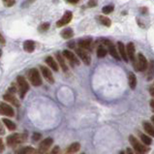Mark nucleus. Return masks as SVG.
<instances>
[{
  "instance_id": "obj_1",
  "label": "nucleus",
  "mask_w": 154,
  "mask_h": 154,
  "mask_svg": "<svg viewBox=\"0 0 154 154\" xmlns=\"http://www.w3.org/2000/svg\"><path fill=\"white\" fill-rule=\"evenodd\" d=\"M26 138H27L26 134H13L11 136L7 137V145L9 147H15L18 145L22 143L26 140Z\"/></svg>"
},
{
  "instance_id": "obj_2",
  "label": "nucleus",
  "mask_w": 154,
  "mask_h": 154,
  "mask_svg": "<svg viewBox=\"0 0 154 154\" xmlns=\"http://www.w3.org/2000/svg\"><path fill=\"white\" fill-rule=\"evenodd\" d=\"M129 142L131 143V145L133 148L135 149V151L138 153H145L149 151V148H148L145 143H140L139 140H137V138H135L134 136H129Z\"/></svg>"
},
{
  "instance_id": "obj_3",
  "label": "nucleus",
  "mask_w": 154,
  "mask_h": 154,
  "mask_svg": "<svg viewBox=\"0 0 154 154\" xmlns=\"http://www.w3.org/2000/svg\"><path fill=\"white\" fill-rule=\"evenodd\" d=\"M17 81H18V90H20V96L22 99H23L26 92L29 90V84L27 81H26V79L22 76L18 77Z\"/></svg>"
},
{
  "instance_id": "obj_4",
  "label": "nucleus",
  "mask_w": 154,
  "mask_h": 154,
  "mask_svg": "<svg viewBox=\"0 0 154 154\" xmlns=\"http://www.w3.org/2000/svg\"><path fill=\"white\" fill-rule=\"evenodd\" d=\"M147 67H148L147 59L145 57V55L140 52L138 54V60L136 62V65L134 66V68L139 72H145L147 70Z\"/></svg>"
},
{
  "instance_id": "obj_5",
  "label": "nucleus",
  "mask_w": 154,
  "mask_h": 154,
  "mask_svg": "<svg viewBox=\"0 0 154 154\" xmlns=\"http://www.w3.org/2000/svg\"><path fill=\"white\" fill-rule=\"evenodd\" d=\"M28 79L34 86H40L42 84V79H41V77H40L39 71L37 70L36 68H33V69H31V70H29Z\"/></svg>"
},
{
  "instance_id": "obj_6",
  "label": "nucleus",
  "mask_w": 154,
  "mask_h": 154,
  "mask_svg": "<svg viewBox=\"0 0 154 154\" xmlns=\"http://www.w3.org/2000/svg\"><path fill=\"white\" fill-rule=\"evenodd\" d=\"M102 43H103L104 46H106V47H107L108 50H109V52H110V54L113 58H115L116 60H120L121 59V57H120V55H119L117 50H116V47H115V45L111 43L110 40L105 39V40H103V41H102Z\"/></svg>"
},
{
  "instance_id": "obj_7",
  "label": "nucleus",
  "mask_w": 154,
  "mask_h": 154,
  "mask_svg": "<svg viewBox=\"0 0 154 154\" xmlns=\"http://www.w3.org/2000/svg\"><path fill=\"white\" fill-rule=\"evenodd\" d=\"M0 115L9 116V117H13L15 115V111L10 105L3 102H0Z\"/></svg>"
},
{
  "instance_id": "obj_8",
  "label": "nucleus",
  "mask_w": 154,
  "mask_h": 154,
  "mask_svg": "<svg viewBox=\"0 0 154 154\" xmlns=\"http://www.w3.org/2000/svg\"><path fill=\"white\" fill-rule=\"evenodd\" d=\"M126 52H127V56L130 60L133 62V65H136V54H135V52H136V50H135V46L133 43H128L126 46Z\"/></svg>"
},
{
  "instance_id": "obj_9",
  "label": "nucleus",
  "mask_w": 154,
  "mask_h": 154,
  "mask_svg": "<svg viewBox=\"0 0 154 154\" xmlns=\"http://www.w3.org/2000/svg\"><path fill=\"white\" fill-rule=\"evenodd\" d=\"M52 142H54V140H52V138H47V139H45L44 140H42L39 145L38 153H46L47 151L49 150V148L50 147V145H52Z\"/></svg>"
},
{
  "instance_id": "obj_10",
  "label": "nucleus",
  "mask_w": 154,
  "mask_h": 154,
  "mask_svg": "<svg viewBox=\"0 0 154 154\" xmlns=\"http://www.w3.org/2000/svg\"><path fill=\"white\" fill-rule=\"evenodd\" d=\"M72 18H73V14H72V12H70V11L65 12V14L63 15V17L56 22V26L57 27H62V26L68 24V23L72 20Z\"/></svg>"
},
{
  "instance_id": "obj_11",
  "label": "nucleus",
  "mask_w": 154,
  "mask_h": 154,
  "mask_svg": "<svg viewBox=\"0 0 154 154\" xmlns=\"http://www.w3.org/2000/svg\"><path fill=\"white\" fill-rule=\"evenodd\" d=\"M76 52H77V54L79 56V58L83 60V62L84 63V64L89 65L90 63H91V57H90V55L85 52V50H83V49L79 47V49L76 50Z\"/></svg>"
},
{
  "instance_id": "obj_12",
  "label": "nucleus",
  "mask_w": 154,
  "mask_h": 154,
  "mask_svg": "<svg viewBox=\"0 0 154 154\" xmlns=\"http://www.w3.org/2000/svg\"><path fill=\"white\" fill-rule=\"evenodd\" d=\"M40 70H41L42 74H43L44 78L46 79V81L50 83H54V76H52V71L50 70L49 68L45 67V66H40Z\"/></svg>"
},
{
  "instance_id": "obj_13",
  "label": "nucleus",
  "mask_w": 154,
  "mask_h": 154,
  "mask_svg": "<svg viewBox=\"0 0 154 154\" xmlns=\"http://www.w3.org/2000/svg\"><path fill=\"white\" fill-rule=\"evenodd\" d=\"M62 54H63V56L66 57L69 61H70L72 64H76V65L79 64V61L78 59V57H77V55H75V54H73V52H70V50H63Z\"/></svg>"
},
{
  "instance_id": "obj_14",
  "label": "nucleus",
  "mask_w": 154,
  "mask_h": 154,
  "mask_svg": "<svg viewBox=\"0 0 154 154\" xmlns=\"http://www.w3.org/2000/svg\"><path fill=\"white\" fill-rule=\"evenodd\" d=\"M117 47H118V54L120 55V57L125 61V62H128L129 58L127 56L126 47L124 46V44L122 43V42H117Z\"/></svg>"
},
{
  "instance_id": "obj_15",
  "label": "nucleus",
  "mask_w": 154,
  "mask_h": 154,
  "mask_svg": "<svg viewBox=\"0 0 154 154\" xmlns=\"http://www.w3.org/2000/svg\"><path fill=\"white\" fill-rule=\"evenodd\" d=\"M3 99L5 101H7V102H10L12 105H14L15 107H20V102H18V99L16 98L14 93H11V92H9V93H6L3 96Z\"/></svg>"
},
{
  "instance_id": "obj_16",
  "label": "nucleus",
  "mask_w": 154,
  "mask_h": 154,
  "mask_svg": "<svg viewBox=\"0 0 154 154\" xmlns=\"http://www.w3.org/2000/svg\"><path fill=\"white\" fill-rule=\"evenodd\" d=\"M142 126H143V129H145V133H147V135H149L150 137H154V126L150 122L143 121Z\"/></svg>"
},
{
  "instance_id": "obj_17",
  "label": "nucleus",
  "mask_w": 154,
  "mask_h": 154,
  "mask_svg": "<svg viewBox=\"0 0 154 154\" xmlns=\"http://www.w3.org/2000/svg\"><path fill=\"white\" fill-rule=\"evenodd\" d=\"M23 50L26 52H33L35 50V43L31 40H27L23 43Z\"/></svg>"
},
{
  "instance_id": "obj_18",
  "label": "nucleus",
  "mask_w": 154,
  "mask_h": 154,
  "mask_svg": "<svg viewBox=\"0 0 154 154\" xmlns=\"http://www.w3.org/2000/svg\"><path fill=\"white\" fill-rule=\"evenodd\" d=\"M128 83H129V86L130 88L134 90L136 88L137 86V79H136V76H135L134 73H132V72H130L128 74Z\"/></svg>"
},
{
  "instance_id": "obj_19",
  "label": "nucleus",
  "mask_w": 154,
  "mask_h": 154,
  "mask_svg": "<svg viewBox=\"0 0 154 154\" xmlns=\"http://www.w3.org/2000/svg\"><path fill=\"white\" fill-rule=\"evenodd\" d=\"M91 43H92L91 39H84V40H81L78 45H79V47H81V49H83V50H90Z\"/></svg>"
},
{
  "instance_id": "obj_20",
  "label": "nucleus",
  "mask_w": 154,
  "mask_h": 154,
  "mask_svg": "<svg viewBox=\"0 0 154 154\" xmlns=\"http://www.w3.org/2000/svg\"><path fill=\"white\" fill-rule=\"evenodd\" d=\"M56 59H57V62L59 63L60 67L62 68V70L64 72H67L68 71V67H67V64H66L64 58H63V55L60 54V52H57L56 54Z\"/></svg>"
},
{
  "instance_id": "obj_21",
  "label": "nucleus",
  "mask_w": 154,
  "mask_h": 154,
  "mask_svg": "<svg viewBox=\"0 0 154 154\" xmlns=\"http://www.w3.org/2000/svg\"><path fill=\"white\" fill-rule=\"evenodd\" d=\"M147 70V81H151L154 78V60H150L148 62Z\"/></svg>"
},
{
  "instance_id": "obj_22",
  "label": "nucleus",
  "mask_w": 154,
  "mask_h": 154,
  "mask_svg": "<svg viewBox=\"0 0 154 154\" xmlns=\"http://www.w3.org/2000/svg\"><path fill=\"white\" fill-rule=\"evenodd\" d=\"M46 63H47V64L49 65L50 67L52 68L54 71H55V72L58 71V64H57V62H56V61H55L52 56H47V57L46 58Z\"/></svg>"
},
{
  "instance_id": "obj_23",
  "label": "nucleus",
  "mask_w": 154,
  "mask_h": 154,
  "mask_svg": "<svg viewBox=\"0 0 154 154\" xmlns=\"http://www.w3.org/2000/svg\"><path fill=\"white\" fill-rule=\"evenodd\" d=\"M74 36V32H73V29L72 28H66L64 30L61 31V37H62L63 39H71L73 38Z\"/></svg>"
},
{
  "instance_id": "obj_24",
  "label": "nucleus",
  "mask_w": 154,
  "mask_h": 154,
  "mask_svg": "<svg viewBox=\"0 0 154 154\" xmlns=\"http://www.w3.org/2000/svg\"><path fill=\"white\" fill-rule=\"evenodd\" d=\"M79 148H81V145L79 142H74L68 147L66 149V153H76L79 150Z\"/></svg>"
},
{
  "instance_id": "obj_25",
  "label": "nucleus",
  "mask_w": 154,
  "mask_h": 154,
  "mask_svg": "<svg viewBox=\"0 0 154 154\" xmlns=\"http://www.w3.org/2000/svg\"><path fill=\"white\" fill-rule=\"evenodd\" d=\"M98 20L100 22L101 24L107 26V27H110L111 25V20L108 17H105V16H98Z\"/></svg>"
},
{
  "instance_id": "obj_26",
  "label": "nucleus",
  "mask_w": 154,
  "mask_h": 154,
  "mask_svg": "<svg viewBox=\"0 0 154 154\" xmlns=\"http://www.w3.org/2000/svg\"><path fill=\"white\" fill-rule=\"evenodd\" d=\"M107 52H108V50L106 49L104 45H101V46L98 47V49H97V56L99 58L105 57L106 55H107Z\"/></svg>"
},
{
  "instance_id": "obj_27",
  "label": "nucleus",
  "mask_w": 154,
  "mask_h": 154,
  "mask_svg": "<svg viewBox=\"0 0 154 154\" xmlns=\"http://www.w3.org/2000/svg\"><path fill=\"white\" fill-rule=\"evenodd\" d=\"M3 123L5 124V125H6V127L10 130V131H15V130L17 129V126H16V124L13 121L10 120V119L4 118L3 119Z\"/></svg>"
},
{
  "instance_id": "obj_28",
  "label": "nucleus",
  "mask_w": 154,
  "mask_h": 154,
  "mask_svg": "<svg viewBox=\"0 0 154 154\" xmlns=\"http://www.w3.org/2000/svg\"><path fill=\"white\" fill-rule=\"evenodd\" d=\"M140 140H142V143H145V145H147V147L152 143V140H151V138L147 136V135L142 134V133H140Z\"/></svg>"
},
{
  "instance_id": "obj_29",
  "label": "nucleus",
  "mask_w": 154,
  "mask_h": 154,
  "mask_svg": "<svg viewBox=\"0 0 154 154\" xmlns=\"http://www.w3.org/2000/svg\"><path fill=\"white\" fill-rule=\"evenodd\" d=\"M18 153H38V151H36L33 147H23L22 149L18 150Z\"/></svg>"
},
{
  "instance_id": "obj_30",
  "label": "nucleus",
  "mask_w": 154,
  "mask_h": 154,
  "mask_svg": "<svg viewBox=\"0 0 154 154\" xmlns=\"http://www.w3.org/2000/svg\"><path fill=\"white\" fill-rule=\"evenodd\" d=\"M50 28V23L49 22H45V23H42L41 25L38 27V30L40 32H46L47 30H49Z\"/></svg>"
},
{
  "instance_id": "obj_31",
  "label": "nucleus",
  "mask_w": 154,
  "mask_h": 154,
  "mask_svg": "<svg viewBox=\"0 0 154 154\" xmlns=\"http://www.w3.org/2000/svg\"><path fill=\"white\" fill-rule=\"evenodd\" d=\"M113 10H115V8H113V6H111V5H108V6L103 7L102 12L104 13L105 15H108V14H111V13L113 12Z\"/></svg>"
},
{
  "instance_id": "obj_32",
  "label": "nucleus",
  "mask_w": 154,
  "mask_h": 154,
  "mask_svg": "<svg viewBox=\"0 0 154 154\" xmlns=\"http://www.w3.org/2000/svg\"><path fill=\"white\" fill-rule=\"evenodd\" d=\"M3 3L6 7H12L16 4V0H3Z\"/></svg>"
},
{
  "instance_id": "obj_33",
  "label": "nucleus",
  "mask_w": 154,
  "mask_h": 154,
  "mask_svg": "<svg viewBox=\"0 0 154 154\" xmlns=\"http://www.w3.org/2000/svg\"><path fill=\"white\" fill-rule=\"evenodd\" d=\"M41 138H42V135L40 134V133H33L32 140H34V142H38V140H41Z\"/></svg>"
},
{
  "instance_id": "obj_34",
  "label": "nucleus",
  "mask_w": 154,
  "mask_h": 154,
  "mask_svg": "<svg viewBox=\"0 0 154 154\" xmlns=\"http://www.w3.org/2000/svg\"><path fill=\"white\" fill-rule=\"evenodd\" d=\"M97 5V1L96 0H89L88 3H87V6L92 8V7H95Z\"/></svg>"
},
{
  "instance_id": "obj_35",
  "label": "nucleus",
  "mask_w": 154,
  "mask_h": 154,
  "mask_svg": "<svg viewBox=\"0 0 154 154\" xmlns=\"http://www.w3.org/2000/svg\"><path fill=\"white\" fill-rule=\"evenodd\" d=\"M149 94L152 97H154V83L149 86Z\"/></svg>"
},
{
  "instance_id": "obj_36",
  "label": "nucleus",
  "mask_w": 154,
  "mask_h": 154,
  "mask_svg": "<svg viewBox=\"0 0 154 154\" xmlns=\"http://www.w3.org/2000/svg\"><path fill=\"white\" fill-rule=\"evenodd\" d=\"M3 135H5V129L3 125H2V123L0 122V136H3Z\"/></svg>"
},
{
  "instance_id": "obj_37",
  "label": "nucleus",
  "mask_w": 154,
  "mask_h": 154,
  "mask_svg": "<svg viewBox=\"0 0 154 154\" xmlns=\"http://www.w3.org/2000/svg\"><path fill=\"white\" fill-rule=\"evenodd\" d=\"M0 44H1L2 46H4V45L6 44V41H5L4 37L2 36V34H1V33H0Z\"/></svg>"
},
{
  "instance_id": "obj_38",
  "label": "nucleus",
  "mask_w": 154,
  "mask_h": 154,
  "mask_svg": "<svg viewBox=\"0 0 154 154\" xmlns=\"http://www.w3.org/2000/svg\"><path fill=\"white\" fill-rule=\"evenodd\" d=\"M4 143H3V142H2V140L0 139V153L1 152H3L4 151Z\"/></svg>"
},
{
  "instance_id": "obj_39",
  "label": "nucleus",
  "mask_w": 154,
  "mask_h": 154,
  "mask_svg": "<svg viewBox=\"0 0 154 154\" xmlns=\"http://www.w3.org/2000/svg\"><path fill=\"white\" fill-rule=\"evenodd\" d=\"M59 151H60V149H59V147H55L54 149H52V153H59Z\"/></svg>"
},
{
  "instance_id": "obj_40",
  "label": "nucleus",
  "mask_w": 154,
  "mask_h": 154,
  "mask_svg": "<svg viewBox=\"0 0 154 154\" xmlns=\"http://www.w3.org/2000/svg\"><path fill=\"white\" fill-rule=\"evenodd\" d=\"M66 1H67L68 3H70V4H77L79 0H66Z\"/></svg>"
},
{
  "instance_id": "obj_41",
  "label": "nucleus",
  "mask_w": 154,
  "mask_h": 154,
  "mask_svg": "<svg viewBox=\"0 0 154 154\" xmlns=\"http://www.w3.org/2000/svg\"><path fill=\"white\" fill-rule=\"evenodd\" d=\"M16 91H17V89H16L15 86H11L9 88V92H11V93H15Z\"/></svg>"
},
{
  "instance_id": "obj_42",
  "label": "nucleus",
  "mask_w": 154,
  "mask_h": 154,
  "mask_svg": "<svg viewBox=\"0 0 154 154\" xmlns=\"http://www.w3.org/2000/svg\"><path fill=\"white\" fill-rule=\"evenodd\" d=\"M149 105H150L151 111H153V113H154V100H151V101H150Z\"/></svg>"
},
{
  "instance_id": "obj_43",
  "label": "nucleus",
  "mask_w": 154,
  "mask_h": 154,
  "mask_svg": "<svg viewBox=\"0 0 154 154\" xmlns=\"http://www.w3.org/2000/svg\"><path fill=\"white\" fill-rule=\"evenodd\" d=\"M34 1H35V0H26V2L24 3V5H25V6H28L29 4H31V3H32V2H34Z\"/></svg>"
},
{
  "instance_id": "obj_44",
  "label": "nucleus",
  "mask_w": 154,
  "mask_h": 154,
  "mask_svg": "<svg viewBox=\"0 0 154 154\" xmlns=\"http://www.w3.org/2000/svg\"><path fill=\"white\" fill-rule=\"evenodd\" d=\"M151 121H152V125L154 126V115L151 116Z\"/></svg>"
},
{
  "instance_id": "obj_45",
  "label": "nucleus",
  "mask_w": 154,
  "mask_h": 154,
  "mask_svg": "<svg viewBox=\"0 0 154 154\" xmlns=\"http://www.w3.org/2000/svg\"><path fill=\"white\" fill-rule=\"evenodd\" d=\"M1 55H2V50H0V57H1Z\"/></svg>"
}]
</instances>
